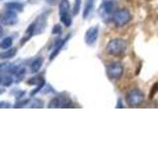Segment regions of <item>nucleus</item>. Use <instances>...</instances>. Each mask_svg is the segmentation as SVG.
Here are the masks:
<instances>
[{
	"mask_svg": "<svg viewBox=\"0 0 158 148\" xmlns=\"http://www.w3.org/2000/svg\"><path fill=\"white\" fill-rule=\"evenodd\" d=\"M127 43L126 39L121 38H116L109 41L106 47V51L110 56H118L127 51Z\"/></svg>",
	"mask_w": 158,
	"mask_h": 148,
	"instance_id": "nucleus-1",
	"label": "nucleus"
},
{
	"mask_svg": "<svg viewBox=\"0 0 158 148\" xmlns=\"http://www.w3.org/2000/svg\"><path fill=\"white\" fill-rule=\"evenodd\" d=\"M98 36H99V27L98 26L90 27L85 33L84 41H85L86 44H88V46H93L96 43Z\"/></svg>",
	"mask_w": 158,
	"mask_h": 148,
	"instance_id": "nucleus-7",
	"label": "nucleus"
},
{
	"mask_svg": "<svg viewBox=\"0 0 158 148\" xmlns=\"http://www.w3.org/2000/svg\"><path fill=\"white\" fill-rule=\"evenodd\" d=\"M46 1H47L48 3H49V4H53L56 1H57V0H46Z\"/></svg>",
	"mask_w": 158,
	"mask_h": 148,
	"instance_id": "nucleus-24",
	"label": "nucleus"
},
{
	"mask_svg": "<svg viewBox=\"0 0 158 148\" xmlns=\"http://www.w3.org/2000/svg\"><path fill=\"white\" fill-rule=\"evenodd\" d=\"M58 9H59V17L70 15V4H69L68 0H61L59 2Z\"/></svg>",
	"mask_w": 158,
	"mask_h": 148,
	"instance_id": "nucleus-9",
	"label": "nucleus"
},
{
	"mask_svg": "<svg viewBox=\"0 0 158 148\" xmlns=\"http://www.w3.org/2000/svg\"><path fill=\"white\" fill-rule=\"evenodd\" d=\"M30 107L32 108H43V102L40 101V100H34L32 101V103L30 104Z\"/></svg>",
	"mask_w": 158,
	"mask_h": 148,
	"instance_id": "nucleus-20",
	"label": "nucleus"
},
{
	"mask_svg": "<svg viewBox=\"0 0 158 148\" xmlns=\"http://www.w3.org/2000/svg\"><path fill=\"white\" fill-rule=\"evenodd\" d=\"M157 90H158V83L154 84V86H153L152 90H151V93L149 94V98H153V95L157 92Z\"/></svg>",
	"mask_w": 158,
	"mask_h": 148,
	"instance_id": "nucleus-23",
	"label": "nucleus"
},
{
	"mask_svg": "<svg viewBox=\"0 0 158 148\" xmlns=\"http://www.w3.org/2000/svg\"><path fill=\"white\" fill-rule=\"evenodd\" d=\"M5 7L7 8V10H11L15 12H21L23 10V5L20 2H9L5 4Z\"/></svg>",
	"mask_w": 158,
	"mask_h": 148,
	"instance_id": "nucleus-13",
	"label": "nucleus"
},
{
	"mask_svg": "<svg viewBox=\"0 0 158 148\" xmlns=\"http://www.w3.org/2000/svg\"><path fill=\"white\" fill-rule=\"evenodd\" d=\"M43 62H44V59L40 56V57H37L35 60L32 62L31 64V72L32 73H37L40 69L42 68V65H43Z\"/></svg>",
	"mask_w": 158,
	"mask_h": 148,
	"instance_id": "nucleus-12",
	"label": "nucleus"
},
{
	"mask_svg": "<svg viewBox=\"0 0 158 148\" xmlns=\"http://www.w3.org/2000/svg\"><path fill=\"white\" fill-rule=\"evenodd\" d=\"M131 14L128 9H121L115 12L113 16V22L117 27H123L131 20Z\"/></svg>",
	"mask_w": 158,
	"mask_h": 148,
	"instance_id": "nucleus-3",
	"label": "nucleus"
},
{
	"mask_svg": "<svg viewBox=\"0 0 158 148\" xmlns=\"http://www.w3.org/2000/svg\"><path fill=\"white\" fill-rule=\"evenodd\" d=\"M72 105V101L68 97L57 96L52 99L48 104V108H69Z\"/></svg>",
	"mask_w": 158,
	"mask_h": 148,
	"instance_id": "nucleus-5",
	"label": "nucleus"
},
{
	"mask_svg": "<svg viewBox=\"0 0 158 148\" xmlns=\"http://www.w3.org/2000/svg\"><path fill=\"white\" fill-rule=\"evenodd\" d=\"M80 6H81V0H75V2H74V7H73V15L74 16L78 14L79 10H80Z\"/></svg>",
	"mask_w": 158,
	"mask_h": 148,
	"instance_id": "nucleus-18",
	"label": "nucleus"
},
{
	"mask_svg": "<svg viewBox=\"0 0 158 148\" xmlns=\"http://www.w3.org/2000/svg\"><path fill=\"white\" fill-rule=\"evenodd\" d=\"M18 22V15L17 12L6 10L1 16V24L3 26H13Z\"/></svg>",
	"mask_w": 158,
	"mask_h": 148,
	"instance_id": "nucleus-6",
	"label": "nucleus"
},
{
	"mask_svg": "<svg viewBox=\"0 0 158 148\" xmlns=\"http://www.w3.org/2000/svg\"><path fill=\"white\" fill-rule=\"evenodd\" d=\"M44 80H43V81H42L41 83H40V84H38V87H37L36 89H35V90H34V91H33V92L31 93V95H32V96H34L35 94H37V93H38L39 91H41V90H42V88L44 87Z\"/></svg>",
	"mask_w": 158,
	"mask_h": 148,
	"instance_id": "nucleus-21",
	"label": "nucleus"
},
{
	"mask_svg": "<svg viewBox=\"0 0 158 148\" xmlns=\"http://www.w3.org/2000/svg\"><path fill=\"white\" fill-rule=\"evenodd\" d=\"M115 11V2L114 0H105L102 4H101V7H100V15L103 16H109L114 13Z\"/></svg>",
	"mask_w": 158,
	"mask_h": 148,
	"instance_id": "nucleus-8",
	"label": "nucleus"
},
{
	"mask_svg": "<svg viewBox=\"0 0 158 148\" xmlns=\"http://www.w3.org/2000/svg\"><path fill=\"white\" fill-rule=\"evenodd\" d=\"M94 4H95V0H86L85 2V7L83 10V18L87 19L89 17V15L91 14V12L94 9Z\"/></svg>",
	"mask_w": 158,
	"mask_h": 148,
	"instance_id": "nucleus-11",
	"label": "nucleus"
},
{
	"mask_svg": "<svg viewBox=\"0 0 158 148\" xmlns=\"http://www.w3.org/2000/svg\"><path fill=\"white\" fill-rule=\"evenodd\" d=\"M44 80L43 78H41V77H34V78H31V79H29V82H28V84H30V85H34V84H40L42 81Z\"/></svg>",
	"mask_w": 158,
	"mask_h": 148,
	"instance_id": "nucleus-19",
	"label": "nucleus"
},
{
	"mask_svg": "<svg viewBox=\"0 0 158 148\" xmlns=\"http://www.w3.org/2000/svg\"><path fill=\"white\" fill-rule=\"evenodd\" d=\"M106 72L108 77L112 80H118L123 76V66L121 62L114 61L109 63L106 67Z\"/></svg>",
	"mask_w": 158,
	"mask_h": 148,
	"instance_id": "nucleus-2",
	"label": "nucleus"
},
{
	"mask_svg": "<svg viewBox=\"0 0 158 148\" xmlns=\"http://www.w3.org/2000/svg\"><path fill=\"white\" fill-rule=\"evenodd\" d=\"M16 53H17L16 48H8V49H5V51L1 52L0 57H1L2 59H8V58L14 57Z\"/></svg>",
	"mask_w": 158,
	"mask_h": 148,
	"instance_id": "nucleus-15",
	"label": "nucleus"
},
{
	"mask_svg": "<svg viewBox=\"0 0 158 148\" xmlns=\"http://www.w3.org/2000/svg\"><path fill=\"white\" fill-rule=\"evenodd\" d=\"M52 34L53 35H60L61 34V27L59 26V25H56V26L53 27Z\"/></svg>",
	"mask_w": 158,
	"mask_h": 148,
	"instance_id": "nucleus-22",
	"label": "nucleus"
},
{
	"mask_svg": "<svg viewBox=\"0 0 158 148\" xmlns=\"http://www.w3.org/2000/svg\"><path fill=\"white\" fill-rule=\"evenodd\" d=\"M15 76H16L17 80H22V79L25 77V74H26V69L23 67H19L16 71L14 72Z\"/></svg>",
	"mask_w": 158,
	"mask_h": 148,
	"instance_id": "nucleus-17",
	"label": "nucleus"
},
{
	"mask_svg": "<svg viewBox=\"0 0 158 148\" xmlns=\"http://www.w3.org/2000/svg\"><path fill=\"white\" fill-rule=\"evenodd\" d=\"M0 81H1V85L3 87H10L13 84V78H12L11 75H8V74L2 73Z\"/></svg>",
	"mask_w": 158,
	"mask_h": 148,
	"instance_id": "nucleus-14",
	"label": "nucleus"
},
{
	"mask_svg": "<svg viewBox=\"0 0 158 148\" xmlns=\"http://www.w3.org/2000/svg\"><path fill=\"white\" fill-rule=\"evenodd\" d=\"M12 43H13L12 38L6 37V38L2 39L1 43H0V47H1L2 49H8V48H10L12 47Z\"/></svg>",
	"mask_w": 158,
	"mask_h": 148,
	"instance_id": "nucleus-16",
	"label": "nucleus"
},
{
	"mask_svg": "<svg viewBox=\"0 0 158 148\" xmlns=\"http://www.w3.org/2000/svg\"><path fill=\"white\" fill-rule=\"evenodd\" d=\"M67 39H68V37H66L65 39H58V41L56 43H54L52 51L51 53V56H49V59H51V60H52V59L57 56L58 52L60 51V49L62 48V47L64 46V44H65Z\"/></svg>",
	"mask_w": 158,
	"mask_h": 148,
	"instance_id": "nucleus-10",
	"label": "nucleus"
},
{
	"mask_svg": "<svg viewBox=\"0 0 158 148\" xmlns=\"http://www.w3.org/2000/svg\"><path fill=\"white\" fill-rule=\"evenodd\" d=\"M144 100V94L138 89H132L127 94L126 101L131 107H138L140 106Z\"/></svg>",
	"mask_w": 158,
	"mask_h": 148,
	"instance_id": "nucleus-4",
	"label": "nucleus"
}]
</instances>
